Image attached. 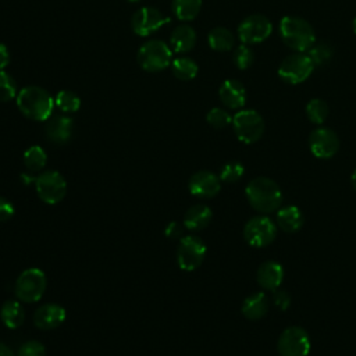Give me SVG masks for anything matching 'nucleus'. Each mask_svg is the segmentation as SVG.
<instances>
[{"label": "nucleus", "instance_id": "1", "mask_svg": "<svg viewBox=\"0 0 356 356\" xmlns=\"http://www.w3.org/2000/svg\"><path fill=\"white\" fill-rule=\"evenodd\" d=\"M249 204L264 214L277 211L282 203V192L280 186L267 177L253 178L245 189Z\"/></svg>", "mask_w": 356, "mask_h": 356}, {"label": "nucleus", "instance_id": "2", "mask_svg": "<svg viewBox=\"0 0 356 356\" xmlns=\"http://www.w3.org/2000/svg\"><path fill=\"white\" fill-rule=\"evenodd\" d=\"M17 106L29 120L46 121L51 115L54 99L43 88L25 86L17 96Z\"/></svg>", "mask_w": 356, "mask_h": 356}, {"label": "nucleus", "instance_id": "3", "mask_svg": "<svg viewBox=\"0 0 356 356\" xmlns=\"http://www.w3.org/2000/svg\"><path fill=\"white\" fill-rule=\"evenodd\" d=\"M280 33L284 43L298 53L307 51L316 42L312 25L295 15H286L280 22Z\"/></svg>", "mask_w": 356, "mask_h": 356}, {"label": "nucleus", "instance_id": "4", "mask_svg": "<svg viewBox=\"0 0 356 356\" xmlns=\"http://www.w3.org/2000/svg\"><path fill=\"white\" fill-rule=\"evenodd\" d=\"M47 286V280L40 268L31 267L24 270L15 281V295L18 300L25 303L38 302Z\"/></svg>", "mask_w": 356, "mask_h": 356}, {"label": "nucleus", "instance_id": "5", "mask_svg": "<svg viewBox=\"0 0 356 356\" xmlns=\"http://www.w3.org/2000/svg\"><path fill=\"white\" fill-rule=\"evenodd\" d=\"M236 138L243 143L257 142L264 132V121L256 110H241L232 117Z\"/></svg>", "mask_w": 356, "mask_h": 356}, {"label": "nucleus", "instance_id": "6", "mask_svg": "<svg viewBox=\"0 0 356 356\" xmlns=\"http://www.w3.org/2000/svg\"><path fill=\"white\" fill-rule=\"evenodd\" d=\"M171 49L161 40L146 42L138 51L139 65L149 71L157 72L167 68L171 64Z\"/></svg>", "mask_w": 356, "mask_h": 356}, {"label": "nucleus", "instance_id": "7", "mask_svg": "<svg viewBox=\"0 0 356 356\" xmlns=\"http://www.w3.org/2000/svg\"><path fill=\"white\" fill-rule=\"evenodd\" d=\"M35 189L42 202L56 204L64 199L67 193V182L58 171L49 170L35 178Z\"/></svg>", "mask_w": 356, "mask_h": 356}, {"label": "nucleus", "instance_id": "8", "mask_svg": "<svg viewBox=\"0 0 356 356\" xmlns=\"http://www.w3.org/2000/svg\"><path fill=\"white\" fill-rule=\"evenodd\" d=\"M277 235L275 222L267 216H254L249 218L243 227L245 241L254 248L270 245Z\"/></svg>", "mask_w": 356, "mask_h": 356}, {"label": "nucleus", "instance_id": "9", "mask_svg": "<svg viewBox=\"0 0 356 356\" xmlns=\"http://www.w3.org/2000/svg\"><path fill=\"white\" fill-rule=\"evenodd\" d=\"M314 64L310 57L305 53H295L285 57L278 68V75L282 81L291 85L300 83L306 81L313 72Z\"/></svg>", "mask_w": 356, "mask_h": 356}, {"label": "nucleus", "instance_id": "10", "mask_svg": "<svg viewBox=\"0 0 356 356\" xmlns=\"http://www.w3.org/2000/svg\"><path fill=\"white\" fill-rule=\"evenodd\" d=\"M206 256L204 242L195 235H188L181 238L177 248V261L178 266L185 271L196 270Z\"/></svg>", "mask_w": 356, "mask_h": 356}, {"label": "nucleus", "instance_id": "11", "mask_svg": "<svg viewBox=\"0 0 356 356\" xmlns=\"http://www.w3.org/2000/svg\"><path fill=\"white\" fill-rule=\"evenodd\" d=\"M280 356H307L310 350L309 334L300 327L285 328L277 343Z\"/></svg>", "mask_w": 356, "mask_h": 356}, {"label": "nucleus", "instance_id": "12", "mask_svg": "<svg viewBox=\"0 0 356 356\" xmlns=\"http://www.w3.org/2000/svg\"><path fill=\"white\" fill-rule=\"evenodd\" d=\"M273 32L271 21L261 14L246 17L238 26V35L242 43L254 44L266 40Z\"/></svg>", "mask_w": 356, "mask_h": 356}, {"label": "nucleus", "instance_id": "13", "mask_svg": "<svg viewBox=\"0 0 356 356\" xmlns=\"http://www.w3.org/2000/svg\"><path fill=\"white\" fill-rule=\"evenodd\" d=\"M167 22H170V18L164 17L157 8L142 7L132 15L131 26L136 35L147 36V35L159 31Z\"/></svg>", "mask_w": 356, "mask_h": 356}, {"label": "nucleus", "instance_id": "14", "mask_svg": "<svg viewBox=\"0 0 356 356\" xmlns=\"http://www.w3.org/2000/svg\"><path fill=\"white\" fill-rule=\"evenodd\" d=\"M309 147L318 159H330L339 149L338 135L325 127L316 128L309 136Z\"/></svg>", "mask_w": 356, "mask_h": 356}, {"label": "nucleus", "instance_id": "15", "mask_svg": "<svg viewBox=\"0 0 356 356\" xmlns=\"http://www.w3.org/2000/svg\"><path fill=\"white\" fill-rule=\"evenodd\" d=\"M189 192L197 197L210 199L216 196L221 189V179L211 171H197L188 182Z\"/></svg>", "mask_w": 356, "mask_h": 356}, {"label": "nucleus", "instance_id": "16", "mask_svg": "<svg viewBox=\"0 0 356 356\" xmlns=\"http://www.w3.org/2000/svg\"><path fill=\"white\" fill-rule=\"evenodd\" d=\"M65 310L57 303H47L36 309L33 323L40 330H53L61 325L65 320Z\"/></svg>", "mask_w": 356, "mask_h": 356}, {"label": "nucleus", "instance_id": "17", "mask_svg": "<svg viewBox=\"0 0 356 356\" xmlns=\"http://www.w3.org/2000/svg\"><path fill=\"white\" fill-rule=\"evenodd\" d=\"M284 280V268L280 263L268 260L259 266L256 273L257 284L266 291H275Z\"/></svg>", "mask_w": 356, "mask_h": 356}, {"label": "nucleus", "instance_id": "18", "mask_svg": "<svg viewBox=\"0 0 356 356\" xmlns=\"http://www.w3.org/2000/svg\"><path fill=\"white\" fill-rule=\"evenodd\" d=\"M74 122L67 115H54L47 120L44 132L50 142L56 145H63L70 140L72 135Z\"/></svg>", "mask_w": 356, "mask_h": 356}, {"label": "nucleus", "instance_id": "19", "mask_svg": "<svg viewBox=\"0 0 356 356\" xmlns=\"http://www.w3.org/2000/svg\"><path fill=\"white\" fill-rule=\"evenodd\" d=\"M220 100L222 104L231 110H238L246 103V90L239 81L227 79L222 82L218 90Z\"/></svg>", "mask_w": 356, "mask_h": 356}, {"label": "nucleus", "instance_id": "20", "mask_svg": "<svg viewBox=\"0 0 356 356\" xmlns=\"http://www.w3.org/2000/svg\"><path fill=\"white\" fill-rule=\"evenodd\" d=\"M277 225L285 232H296L303 225V213L295 204H286L277 210Z\"/></svg>", "mask_w": 356, "mask_h": 356}, {"label": "nucleus", "instance_id": "21", "mask_svg": "<svg viewBox=\"0 0 356 356\" xmlns=\"http://www.w3.org/2000/svg\"><path fill=\"white\" fill-rule=\"evenodd\" d=\"M213 217V211L206 204H195L189 207L184 216V225L191 231L206 228Z\"/></svg>", "mask_w": 356, "mask_h": 356}, {"label": "nucleus", "instance_id": "22", "mask_svg": "<svg viewBox=\"0 0 356 356\" xmlns=\"http://www.w3.org/2000/svg\"><path fill=\"white\" fill-rule=\"evenodd\" d=\"M196 43V32L192 26L186 24L178 25L170 38V44L174 51L177 53H186L192 50Z\"/></svg>", "mask_w": 356, "mask_h": 356}, {"label": "nucleus", "instance_id": "23", "mask_svg": "<svg viewBox=\"0 0 356 356\" xmlns=\"http://www.w3.org/2000/svg\"><path fill=\"white\" fill-rule=\"evenodd\" d=\"M268 310V299L263 292L249 295L242 303V314L249 320H260Z\"/></svg>", "mask_w": 356, "mask_h": 356}, {"label": "nucleus", "instance_id": "24", "mask_svg": "<svg viewBox=\"0 0 356 356\" xmlns=\"http://www.w3.org/2000/svg\"><path fill=\"white\" fill-rule=\"evenodd\" d=\"M0 318L7 328H18L25 321V310L18 300H7L0 309Z\"/></svg>", "mask_w": 356, "mask_h": 356}, {"label": "nucleus", "instance_id": "25", "mask_svg": "<svg viewBox=\"0 0 356 356\" xmlns=\"http://www.w3.org/2000/svg\"><path fill=\"white\" fill-rule=\"evenodd\" d=\"M234 43H235V38L232 32L227 28L217 26L211 29L209 33V44L213 50L228 51L234 47Z\"/></svg>", "mask_w": 356, "mask_h": 356}, {"label": "nucleus", "instance_id": "26", "mask_svg": "<svg viewBox=\"0 0 356 356\" xmlns=\"http://www.w3.org/2000/svg\"><path fill=\"white\" fill-rule=\"evenodd\" d=\"M172 74L181 81H191L197 74V64L189 57H178L171 64Z\"/></svg>", "mask_w": 356, "mask_h": 356}, {"label": "nucleus", "instance_id": "27", "mask_svg": "<svg viewBox=\"0 0 356 356\" xmlns=\"http://www.w3.org/2000/svg\"><path fill=\"white\" fill-rule=\"evenodd\" d=\"M172 8L178 19L191 21L199 14L202 8V0H174Z\"/></svg>", "mask_w": 356, "mask_h": 356}, {"label": "nucleus", "instance_id": "28", "mask_svg": "<svg viewBox=\"0 0 356 356\" xmlns=\"http://www.w3.org/2000/svg\"><path fill=\"white\" fill-rule=\"evenodd\" d=\"M47 163V154L40 146H31L24 153V164L25 167L32 171H40Z\"/></svg>", "mask_w": 356, "mask_h": 356}, {"label": "nucleus", "instance_id": "29", "mask_svg": "<svg viewBox=\"0 0 356 356\" xmlns=\"http://www.w3.org/2000/svg\"><path fill=\"white\" fill-rule=\"evenodd\" d=\"M306 115L313 124H323L328 117V104L321 99H312L306 106Z\"/></svg>", "mask_w": 356, "mask_h": 356}, {"label": "nucleus", "instance_id": "30", "mask_svg": "<svg viewBox=\"0 0 356 356\" xmlns=\"http://www.w3.org/2000/svg\"><path fill=\"white\" fill-rule=\"evenodd\" d=\"M54 104L63 113H75L81 107V99L71 90H61L54 99Z\"/></svg>", "mask_w": 356, "mask_h": 356}, {"label": "nucleus", "instance_id": "31", "mask_svg": "<svg viewBox=\"0 0 356 356\" xmlns=\"http://www.w3.org/2000/svg\"><path fill=\"white\" fill-rule=\"evenodd\" d=\"M306 54L310 57L314 67H317V65L325 64L331 58L332 49L327 43H316L314 42V44L307 50Z\"/></svg>", "mask_w": 356, "mask_h": 356}, {"label": "nucleus", "instance_id": "32", "mask_svg": "<svg viewBox=\"0 0 356 356\" xmlns=\"http://www.w3.org/2000/svg\"><path fill=\"white\" fill-rule=\"evenodd\" d=\"M243 172H245V168L239 161H228L221 168L220 179L227 184H232V182L239 181L242 178Z\"/></svg>", "mask_w": 356, "mask_h": 356}, {"label": "nucleus", "instance_id": "33", "mask_svg": "<svg viewBox=\"0 0 356 356\" xmlns=\"http://www.w3.org/2000/svg\"><path fill=\"white\" fill-rule=\"evenodd\" d=\"M206 120L207 122L213 127V128H217V129H221V128H225L227 125H229L232 122V117L229 115V113L224 108H220V107H214L211 108L207 115H206Z\"/></svg>", "mask_w": 356, "mask_h": 356}, {"label": "nucleus", "instance_id": "34", "mask_svg": "<svg viewBox=\"0 0 356 356\" xmlns=\"http://www.w3.org/2000/svg\"><path fill=\"white\" fill-rule=\"evenodd\" d=\"M17 95V85L10 74L0 70V102H8Z\"/></svg>", "mask_w": 356, "mask_h": 356}, {"label": "nucleus", "instance_id": "35", "mask_svg": "<svg viewBox=\"0 0 356 356\" xmlns=\"http://www.w3.org/2000/svg\"><path fill=\"white\" fill-rule=\"evenodd\" d=\"M253 61H254V53L249 46L243 43L236 47L234 53V63L239 70L249 68L253 64Z\"/></svg>", "mask_w": 356, "mask_h": 356}, {"label": "nucleus", "instance_id": "36", "mask_svg": "<svg viewBox=\"0 0 356 356\" xmlns=\"http://www.w3.org/2000/svg\"><path fill=\"white\" fill-rule=\"evenodd\" d=\"M17 356H46V349L38 341H26L19 346Z\"/></svg>", "mask_w": 356, "mask_h": 356}, {"label": "nucleus", "instance_id": "37", "mask_svg": "<svg viewBox=\"0 0 356 356\" xmlns=\"http://www.w3.org/2000/svg\"><path fill=\"white\" fill-rule=\"evenodd\" d=\"M273 302L280 310H286L291 305V296L286 291L275 289L273 291Z\"/></svg>", "mask_w": 356, "mask_h": 356}, {"label": "nucleus", "instance_id": "38", "mask_svg": "<svg viewBox=\"0 0 356 356\" xmlns=\"http://www.w3.org/2000/svg\"><path fill=\"white\" fill-rule=\"evenodd\" d=\"M14 206L10 200L0 196V222L8 221L14 216Z\"/></svg>", "mask_w": 356, "mask_h": 356}, {"label": "nucleus", "instance_id": "39", "mask_svg": "<svg viewBox=\"0 0 356 356\" xmlns=\"http://www.w3.org/2000/svg\"><path fill=\"white\" fill-rule=\"evenodd\" d=\"M181 232H182V228H181V225L178 222H170L167 225V228H165V235L168 238H172V239L178 238L181 235Z\"/></svg>", "mask_w": 356, "mask_h": 356}, {"label": "nucleus", "instance_id": "40", "mask_svg": "<svg viewBox=\"0 0 356 356\" xmlns=\"http://www.w3.org/2000/svg\"><path fill=\"white\" fill-rule=\"evenodd\" d=\"M10 63V51L6 44L0 43V70L6 68Z\"/></svg>", "mask_w": 356, "mask_h": 356}, {"label": "nucleus", "instance_id": "41", "mask_svg": "<svg viewBox=\"0 0 356 356\" xmlns=\"http://www.w3.org/2000/svg\"><path fill=\"white\" fill-rule=\"evenodd\" d=\"M0 356H15V353L13 352V349L8 345L0 342Z\"/></svg>", "mask_w": 356, "mask_h": 356}, {"label": "nucleus", "instance_id": "42", "mask_svg": "<svg viewBox=\"0 0 356 356\" xmlns=\"http://www.w3.org/2000/svg\"><path fill=\"white\" fill-rule=\"evenodd\" d=\"M350 182H352V186H353V189L356 191V170L352 172V177H350Z\"/></svg>", "mask_w": 356, "mask_h": 356}, {"label": "nucleus", "instance_id": "43", "mask_svg": "<svg viewBox=\"0 0 356 356\" xmlns=\"http://www.w3.org/2000/svg\"><path fill=\"white\" fill-rule=\"evenodd\" d=\"M352 26H353V32L356 33V17H355V19H353V24H352Z\"/></svg>", "mask_w": 356, "mask_h": 356}, {"label": "nucleus", "instance_id": "44", "mask_svg": "<svg viewBox=\"0 0 356 356\" xmlns=\"http://www.w3.org/2000/svg\"><path fill=\"white\" fill-rule=\"evenodd\" d=\"M127 1H129V3H136V1H140V0H127Z\"/></svg>", "mask_w": 356, "mask_h": 356}]
</instances>
